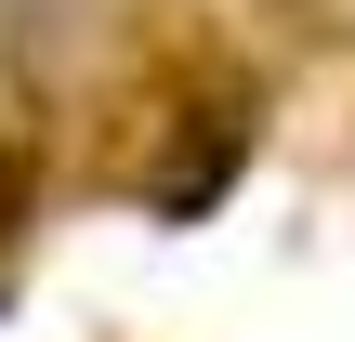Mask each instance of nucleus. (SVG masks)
Returning a JSON list of instances; mask_svg holds the SVG:
<instances>
[{"instance_id":"nucleus-1","label":"nucleus","mask_w":355,"mask_h":342,"mask_svg":"<svg viewBox=\"0 0 355 342\" xmlns=\"http://www.w3.org/2000/svg\"><path fill=\"white\" fill-rule=\"evenodd\" d=\"M263 13H290L303 40H329V53H355V0H263Z\"/></svg>"}]
</instances>
